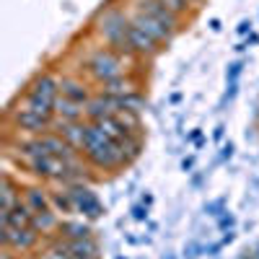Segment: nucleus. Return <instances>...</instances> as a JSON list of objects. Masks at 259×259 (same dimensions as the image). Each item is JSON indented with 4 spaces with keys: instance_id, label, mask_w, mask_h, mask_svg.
Masks as SVG:
<instances>
[{
    "instance_id": "obj_6",
    "label": "nucleus",
    "mask_w": 259,
    "mask_h": 259,
    "mask_svg": "<svg viewBox=\"0 0 259 259\" xmlns=\"http://www.w3.org/2000/svg\"><path fill=\"white\" fill-rule=\"evenodd\" d=\"M18 124L24 127V130H31V133H39V130H45L50 124V117L39 114L34 109H24V112L18 114Z\"/></svg>"
},
{
    "instance_id": "obj_11",
    "label": "nucleus",
    "mask_w": 259,
    "mask_h": 259,
    "mask_svg": "<svg viewBox=\"0 0 259 259\" xmlns=\"http://www.w3.org/2000/svg\"><path fill=\"white\" fill-rule=\"evenodd\" d=\"M65 231H68L70 236H73V239H89V228H85V226H65Z\"/></svg>"
},
{
    "instance_id": "obj_3",
    "label": "nucleus",
    "mask_w": 259,
    "mask_h": 259,
    "mask_svg": "<svg viewBox=\"0 0 259 259\" xmlns=\"http://www.w3.org/2000/svg\"><path fill=\"white\" fill-rule=\"evenodd\" d=\"M36 241V233L29 226H11L3 223V244L16 246V249H29Z\"/></svg>"
},
{
    "instance_id": "obj_2",
    "label": "nucleus",
    "mask_w": 259,
    "mask_h": 259,
    "mask_svg": "<svg viewBox=\"0 0 259 259\" xmlns=\"http://www.w3.org/2000/svg\"><path fill=\"white\" fill-rule=\"evenodd\" d=\"M55 104H57V80L50 78V75L39 78V80L34 83L31 94H29V109L50 117V114L55 112Z\"/></svg>"
},
{
    "instance_id": "obj_4",
    "label": "nucleus",
    "mask_w": 259,
    "mask_h": 259,
    "mask_svg": "<svg viewBox=\"0 0 259 259\" xmlns=\"http://www.w3.org/2000/svg\"><path fill=\"white\" fill-rule=\"evenodd\" d=\"M91 70H94V75L96 78H101V80H114V78H119V62L109 55V52H99L94 60H91Z\"/></svg>"
},
{
    "instance_id": "obj_9",
    "label": "nucleus",
    "mask_w": 259,
    "mask_h": 259,
    "mask_svg": "<svg viewBox=\"0 0 259 259\" xmlns=\"http://www.w3.org/2000/svg\"><path fill=\"white\" fill-rule=\"evenodd\" d=\"M80 104H75V101H70V99H62V101H57L55 104V112L57 114H62L65 119H70V122H75L80 114H83V109H78Z\"/></svg>"
},
{
    "instance_id": "obj_10",
    "label": "nucleus",
    "mask_w": 259,
    "mask_h": 259,
    "mask_svg": "<svg viewBox=\"0 0 259 259\" xmlns=\"http://www.w3.org/2000/svg\"><path fill=\"white\" fill-rule=\"evenodd\" d=\"M62 94H65V99H70L75 104H83L85 101V91L80 89L78 83H73V80H65L62 83Z\"/></svg>"
},
{
    "instance_id": "obj_7",
    "label": "nucleus",
    "mask_w": 259,
    "mask_h": 259,
    "mask_svg": "<svg viewBox=\"0 0 259 259\" xmlns=\"http://www.w3.org/2000/svg\"><path fill=\"white\" fill-rule=\"evenodd\" d=\"M127 41H130V47H135V50H153V36H148L138 24L135 26H127Z\"/></svg>"
},
{
    "instance_id": "obj_5",
    "label": "nucleus",
    "mask_w": 259,
    "mask_h": 259,
    "mask_svg": "<svg viewBox=\"0 0 259 259\" xmlns=\"http://www.w3.org/2000/svg\"><path fill=\"white\" fill-rule=\"evenodd\" d=\"M70 197H73V205L78 210H83L85 215H91V218L101 215V202L94 197L89 189H75V192H70Z\"/></svg>"
},
{
    "instance_id": "obj_12",
    "label": "nucleus",
    "mask_w": 259,
    "mask_h": 259,
    "mask_svg": "<svg viewBox=\"0 0 259 259\" xmlns=\"http://www.w3.org/2000/svg\"><path fill=\"white\" fill-rule=\"evenodd\" d=\"M29 200H31V205H34L39 212H47V210H45V197H41L39 192H31V194H29Z\"/></svg>"
},
{
    "instance_id": "obj_1",
    "label": "nucleus",
    "mask_w": 259,
    "mask_h": 259,
    "mask_svg": "<svg viewBox=\"0 0 259 259\" xmlns=\"http://www.w3.org/2000/svg\"><path fill=\"white\" fill-rule=\"evenodd\" d=\"M85 156L91 158V163L101 166V168H112V166H119L124 161V148H122V140H114L96 124H85V138H83V145Z\"/></svg>"
},
{
    "instance_id": "obj_8",
    "label": "nucleus",
    "mask_w": 259,
    "mask_h": 259,
    "mask_svg": "<svg viewBox=\"0 0 259 259\" xmlns=\"http://www.w3.org/2000/svg\"><path fill=\"white\" fill-rule=\"evenodd\" d=\"M68 251H73V259H94L96 254V244L85 241V239H75L73 244H68Z\"/></svg>"
}]
</instances>
